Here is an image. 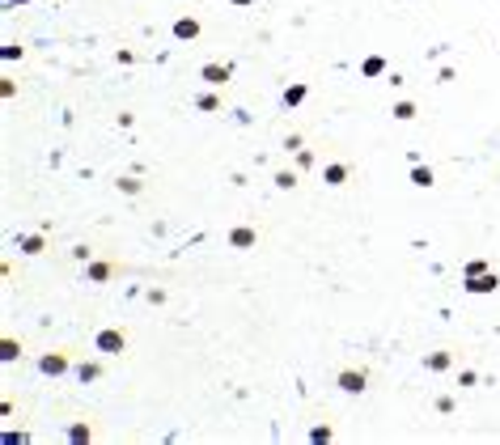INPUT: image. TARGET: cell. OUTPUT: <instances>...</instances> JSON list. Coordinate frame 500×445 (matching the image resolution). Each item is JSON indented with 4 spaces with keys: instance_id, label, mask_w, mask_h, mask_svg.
Segmentation results:
<instances>
[{
    "instance_id": "cell-1",
    "label": "cell",
    "mask_w": 500,
    "mask_h": 445,
    "mask_svg": "<svg viewBox=\"0 0 500 445\" xmlns=\"http://www.w3.org/2000/svg\"><path fill=\"white\" fill-rule=\"evenodd\" d=\"M339 390H348V394L365 390V373H356V369H343V373H339Z\"/></svg>"
},
{
    "instance_id": "cell-2",
    "label": "cell",
    "mask_w": 500,
    "mask_h": 445,
    "mask_svg": "<svg viewBox=\"0 0 500 445\" xmlns=\"http://www.w3.org/2000/svg\"><path fill=\"white\" fill-rule=\"evenodd\" d=\"M174 34H178V39H195V34H199V21H178V26H174Z\"/></svg>"
},
{
    "instance_id": "cell-3",
    "label": "cell",
    "mask_w": 500,
    "mask_h": 445,
    "mask_svg": "<svg viewBox=\"0 0 500 445\" xmlns=\"http://www.w3.org/2000/svg\"><path fill=\"white\" fill-rule=\"evenodd\" d=\"M64 369H68L64 356H47V360H43V373H64Z\"/></svg>"
},
{
    "instance_id": "cell-4",
    "label": "cell",
    "mask_w": 500,
    "mask_h": 445,
    "mask_svg": "<svg viewBox=\"0 0 500 445\" xmlns=\"http://www.w3.org/2000/svg\"><path fill=\"white\" fill-rule=\"evenodd\" d=\"M98 344L106 348V352H115V348H123V335H115V331H106V335H102Z\"/></svg>"
},
{
    "instance_id": "cell-5",
    "label": "cell",
    "mask_w": 500,
    "mask_h": 445,
    "mask_svg": "<svg viewBox=\"0 0 500 445\" xmlns=\"http://www.w3.org/2000/svg\"><path fill=\"white\" fill-rule=\"evenodd\" d=\"M229 242H233V246H250V242H255V229H233Z\"/></svg>"
},
{
    "instance_id": "cell-6",
    "label": "cell",
    "mask_w": 500,
    "mask_h": 445,
    "mask_svg": "<svg viewBox=\"0 0 500 445\" xmlns=\"http://www.w3.org/2000/svg\"><path fill=\"white\" fill-rule=\"evenodd\" d=\"M204 77H208V81H217V85H221V81H229V68H212V64H208V68H204Z\"/></svg>"
},
{
    "instance_id": "cell-7",
    "label": "cell",
    "mask_w": 500,
    "mask_h": 445,
    "mask_svg": "<svg viewBox=\"0 0 500 445\" xmlns=\"http://www.w3.org/2000/svg\"><path fill=\"white\" fill-rule=\"evenodd\" d=\"M487 288H496L492 276H483V280H471V293H487Z\"/></svg>"
},
{
    "instance_id": "cell-8",
    "label": "cell",
    "mask_w": 500,
    "mask_h": 445,
    "mask_svg": "<svg viewBox=\"0 0 500 445\" xmlns=\"http://www.w3.org/2000/svg\"><path fill=\"white\" fill-rule=\"evenodd\" d=\"M395 119H415V106L411 102H399L395 106Z\"/></svg>"
},
{
    "instance_id": "cell-9",
    "label": "cell",
    "mask_w": 500,
    "mask_h": 445,
    "mask_svg": "<svg viewBox=\"0 0 500 445\" xmlns=\"http://www.w3.org/2000/svg\"><path fill=\"white\" fill-rule=\"evenodd\" d=\"M411 178H415V187H433V170H415Z\"/></svg>"
},
{
    "instance_id": "cell-10",
    "label": "cell",
    "mask_w": 500,
    "mask_h": 445,
    "mask_svg": "<svg viewBox=\"0 0 500 445\" xmlns=\"http://www.w3.org/2000/svg\"><path fill=\"white\" fill-rule=\"evenodd\" d=\"M343 174H348L343 165H327V178H331V183H343Z\"/></svg>"
},
{
    "instance_id": "cell-11",
    "label": "cell",
    "mask_w": 500,
    "mask_h": 445,
    "mask_svg": "<svg viewBox=\"0 0 500 445\" xmlns=\"http://www.w3.org/2000/svg\"><path fill=\"white\" fill-rule=\"evenodd\" d=\"M301 98H305V89H301V85H297V89H289V93H284V102H289V106H293V102H301Z\"/></svg>"
}]
</instances>
